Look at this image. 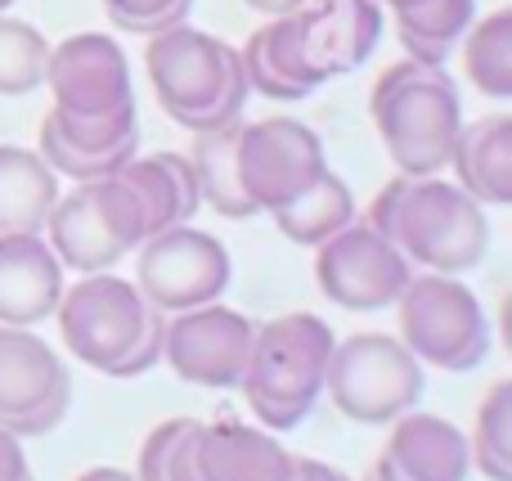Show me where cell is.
<instances>
[{
    "label": "cell",
    "instance_id": "1",
    "mask_svg": "<svg viewBox=\"0 0 512 481\" xmlns=\"http://www.w3.org/2000/svg\"><path fill=\"white\" fill-rule=\"evenodd\" d=\"M369 225L436 275H463L490 252L486 207L441 176H396L373 198Z\"/></svg>",
    "mask_w": 512,
    "mask_h": 481
},
{
    "label": "cell",
    "instance_id": "2",
    "mask_svg": "<svg viewBox=\"0 0 512 481\" xmlns=\"http://www.w3.org/2000/svg\"><path fill=\"white\" fill-rule=\"evenodd\" d=\"M144 68H149L162 113L194 135L239 122L243 104L252 95L239 50L189 23H176L167 32L149 36Z\"/></svg>",
    "mask_w": 512,
    "mask_h": 481
},
{
    "label": "cell",
    "instance_id": "3",
    "mask_svg": "<svg viewBox=\"0 0 512 481\" xmlns=\"http://www.w3.org/2000/svg\"><path fill=\"white\" fill-rule=\"evenodd\" d=\"M369 113L400 176H441L463 126L459 86L432 63H396L373 81Z\"/></svg>",
    "mask_w": 512,
    "mask_h": 481
},
{
    "label": "cell",
    "instance_id": "4",
    "mask_svg": "<svg viewBox=\"0 0 512 481\" xmlns=\"http://www.w3.org/2000/svg\"><path fill=\"white\" fill-rule=\"evenodd\" d=\"M333 356V329L319 315H279L252 329V351L243 365V396L261 428H297L324 396V369Z\"/></svg>",
    "mask_w": 512,
    "mask_h": 481
},
{
    "label": "cell",
    "instance_id": "5",
    "mask_svg": "<svg viewBox=\"0 0 512 481\" xmlns=\"http://www.w3.org/2000/svg\"><path fill=\"white\" fill-rule=\"evenodd\" d=\"M324 392L333 396L337 414L364 428H387L409 414L423 396V360L387 333H355L333 342L324 369Z\"/></svg>",
    "mask_w": 512,
    "mask_h": 481
},
{
    "label": "cell",
    "instance_id": "6",
    "mask_svg": "<svg viewBox=\"0 0 512 481\" xmlns=\"http://www.w3.org/2000/svg\"><path fill=\"white\" fill-rule=\"evenodd\" d=\"M45 234H50L45 243L63 261V270L99 275L144 243V216L135 194L113 171L99 180H77L72 194L54 198L50 216H45Z\"/></svg>",
    "mask_w": 512,
    "mask_h": 481
},
{
    "label": "cell",
    "instance_id": "7",
    "mask_svg": "<svg viewBox=\"0 0 512 481\" xmlns=\"http://www.w3.org/2000/svg\"><path fill=\"white\" fill-rule=\"evenodd\" d=\"M400 342L418 360L468 374L490 356V320L481 311L477 293L454 275H418L400 293Z\"/></svg>",
    "mask_w": 512,
    "mask_h": 481
},
{
    "label": "cell",
    "instance_id": "8",
    "mask_svg": "<svg viewBox=\"0 0 512 481\" xmlns=\"http://www.w3.org/2000/svg\"><path fill=\"white\" fill-rule=\"evenodd\" d=\"M54 315H59L63 347H68L81 365L117 378L122 360L131 356V347L144 333L149 302L140 297L135 284L99 270V275H86L81 284H72L68 293L59 297Z\"/></svg>",
    "mask_w": 512,
    "mask_h": 481
},
{
    "label": "cell",
    "instance_id": "9",
    "mask_svg": "<svg viewBox=\"0 0 512 481\" xmlns=\"http://www.w3.org/2000/svg\"><path fill=\"white\" fill-rule=\"evenodd\" d=\"M234 279V261L207 230L194 225H171L140 243V266L135 288L162 315L194 311V306L221 302V293Z\"/></svg>",
    "mask_w": 512,
    "mask_h": 481
},
{
    "label": "cell",
    "instance_id": "10",
    "mask_svg": "<svg viewBox=\"0 0 512 481\" xmlns=\"http://www.w3.org/2000/svg\"><path fill=\"white\" fill-rule=\"evenodd\" d=\"M315 279L319 293L342 311H387L400 302L414 270L405 252L382 239L369 221H351L333 239L319 243Z\"/></svg>",
    "mask_w": 512,
    "mask_h": 481
},
{
    "label": "cell",
    "instance_id": "11",
    "mask_svg": "<svg viewBox=\"0 0 512 481\" xmlns=\"http://www.w3.org/2000/svg\"><path fill=\"white\" fill-rule=\"evenodd\" d=\"M328 171L324 140L297 117L239 122V180L256 212L292 203Z\"/></svg>",
    "mask_w": 512,
    "mask_h": 481
},
{
    "label": "cell",
    "instance_id": "12",
    "mask_svg": "<svg viewBox=\"0 0 512 481\" xmlns=\"http://www.w3.org/2000/svg\"><path fill=\"white\" fill-rule=\"evenodd\" d=\"M72 405V374L36 333L0 324V428L45 437Z\"/></svg>",
    "mask_w": 512,
    "mask_h": 481
},
{
    "label": "cell",
    "instance_id": "13",
    "mask_svg": "<svg viewBox=\"0 0 512 481\" xmlns=\"http://www.w3.org/2000/svg\"><path fill=\"white\" fill-rule=\"evenodd\" d=\"M252 329L248 315L230 311L221 302L194 306V311L167 315V338H162V360L176 369V378L207 392H230L239 387L243 365L252 351Z\"/></svg>",
    "mask_w": 512,
    "mask_h": 481
},
{
    "label": "cell",
    "instance_id": "14",
    "mask_svg": "<svg viewBox=\"0 0 512 481\" xmlns=\"http://www.w3.org/2000/svg\"><path fill=\"white\" fill-rule=\"evenodd\" d=\"M45 86L54 95V108L77 117H108L135 104L126 54L104 32H77L68 41L50 45Z\"/></svg>",
    "mask_w": 512,
    "mask_h": 481
},
{
    "label": "cell",
    "instance_id": "15",
    "mask_svg": "<svg viewBox=\"0 0 512 481\" xmlns=\"http://www.w3.org/2000/svg\"><path fill=\"white\" fill-rule=\"evenodd\" d=\"M36 153L54 167V176H113L122 162H131L140 153V113H135V104L108 117H77L63 113V108H50L41 122V149Z\"/></svg>",
    "mask_w": 512,
    "mask_h": 481
},
{
    "label": "cell",
    "instance_id": "16",
    "mask_svg": "<svg viewBox=\"0 0 512 481\" xmlns=\"http://www.w3.org/2000/svg\"><path fill=\"white\" fill-rule=\"evenodd\" d=\"M297 18L306 32V50L324 81L364 68L382 41L378 0H306Z\"/></svg>",
    "mask_w": 512,
    "mask_h": 481
},
{
    "label": "cell",
    "instance_id": "17",
    "mask_svg": "<svg viewBox=\"0 0 512 481\" xmlns=\"http://www.w3.org/2000/svg\"><path fill=\"white\" fill-rule=\"evenodd\" d=\"M63 297V261L41 234H0V324L32 329Z\"/></svg>",
    "mask_w": 512,
    "mask_h": 481
},
{
    "label": "cell",
    "instance_id": "18",
    "mask_svg": "<svg viewBox=\"0 0 512 481\" xmlns=\"http://www.w3.org/2000/svg\"><path fill=\"white\" fill-rule=\"evenodd\" d=\"M189 450L198 481H292L297 464V455H288L270 432L243 423H194Z\"/></svg>",
    "mask_w": 512,
    "mask_h": 481
},
{
    "label": "cell",
    "instance_id": "19",
    "mask_svg": "<svg viewBox=\"0 0 512 481\" xmlns=\"http://www.w3.org/2000/svg\"><path fill=\"white\" fill-rule=\"evenodd\" d=\"M243 72H248V90H261L265 99L279 104H297L310 90L324 86L315 59L306 50V32H301L297 14L265 18V27H256L248 45L239 50Z\"/></svg>",
    "mask_w": 512,
    "mask_h": 481
},
{
    "label": "cell",
    "instance_id": "20",
    "mask_svg": "<svg viewBox=\"0 0 512 481\" xmlns=\"http://www.w3.org/2000/svg\"><path fill=\"white\" fill-rule=\"evenodd\" d=\"M382 459L405 481H468L472 473L468 432L441 414H400Z\"/></svg>",
    "mask_w": 512,
    "mask_h": 481
},
{
    "label": "cell",
    "instance_id": "21",
    "mask_svg": "<svg viewBox=\"0 0 512 481\" xmlns=\"http://www.w3.org/2000/svg\"><path fill=\"white\" fill-rule=\"evenodd\" d=\"M454 185L472 194L481 207H508L512 203V117L490 113L477 122L459 126V140L450 153Z\"/></svg>",
    "mask_w": 512,
    "mask_h": 481
},
{
    "label": "cell",
    "instance_id": "22",
    "mask_svg": "<svg viewBox=\"0 0 512 481\" xmlns=\"http://www.w3.org/2000/svg\"><path fill=\"white\" fill-rule=\"evenodd\" d=\"M117 180H122L135 194V203H140L144 239L158 230H171V225H185L189 216L203 207L194 167H189L185 153H153V158L135 153L131 162L117 167Z\"/></svg>",
    "mask_w": 512,
    "mask_h": 481
},
{
    "label": "cell",
    "instance_id": "23",
    "mask_svg": "<svg viewBox=\"0 0 512 481\" xmlns=\"http://www.w3.org/2000/svg\"><path fill=\"white\" fill-rule=\"evenodd\" d=\"M59 198V176L36 149L0 144V234H41Z\"/></svg>",
    "mask_w": 512,
    "mask_h": 481
},
{
    "label": "cell",
    "instance_id": "24",
    "mask_svg": "<svg viewBox=\"0 0 512 481\" xmlns=\"http://www.w3.org/2000/svg\"><path fill=\"white\" fill-rule=\"evenodd\" d=\"M189 167L198 180V198L225 221H248L256 216L252 198L243 194L239 180V122L216 126V131H198L194 149H189Z\"/></svg>",
    "mask_w": 512,
    "mask_h": 481
},
{
    "label": "cell",
    "instance_id": "25",
    "mask_svg": "<svg viewBox=\"0 0 512 481\" xmlns=\"http://www.w3.org/2000/svg\"><path fill=\"white\" fill-rule=\"evenodd\" d=\"M270 216L288 243H297V248H319L324 239H333L337 230H346V225L355 221V194L337 171H324L315 185L301 189L292 203L274 207Z\"/></svg>",
    "mask_w": 512,
    "mask_h": 481
},
{
    "label": "cell",
    "instance_id": "26",
    "mask_svg": "<svg viewBox=\"0 0 512 481\" xmlns=\"http://www.w3.org/2000/svg\"><path fill=\"white\" fill-rule=\"evenodd\" d=\"M472 18H477V0H418L409 9H396V36L414 63L445 68Z\"/></svg>",
    "mask_w": 512,
    "mask_h": 481
},
{
    "label": "cell",
    "instance_id": "27",
    "mask_svg": "<svg viewBox=\"0 0 512 481\" xmlns=\"http://www.w3.org/2000/svg\"><path fill=\"white\" fill-rule=\"evenodd\" d=\"M463 72L486 99H512V9L472 18L463 32Z\"/></svg>",
    "mask_w": 512,
    "mask_h": 481
},
{
    "label": "cell",
    "instance_id": "28",
    "mask_svg": "<svg viewBox=\"0 0 512 481\" xmlns=\"http://www.w3.org/2000/svg\"><path fill=\"white\" fill-rule=\"evenodd\" d=\"M468 459L481 477L512 481V383H495L477 410V432L468 437Z\"/></svg>",
    "mask_w": 512,
    "mask_h": 481
},
{
    "label": "cell",
    "instance_id": "29",
    "mask_svg": "<svg viewBox=\"0 0 512 481\" xmlns=\"http://www.w3.org/2000/svg\"><path fill=\"white\" fill-rule=\"evenodd\" d=\"M45 63H50V41L23 18L0 14V95L18 99L41 90Z\"/></svg>",
    "mask_w": 512,
    "mask_h": 481
},
{
    "label": "cell",
    "instance_id": "30",
    "mask_svg": "<svg viewBox=\"0 0 512 481\" xmlns=\"http://www.w3.org/2000/svg\"><path fill=\"white\" fill-rule=\"evenodd\" d=\"M194 0H104V14L126 36H158L176 23H189Z\"/></svg>",
    "mask_w": 512,
    "mask_h": 481
},
{
    "label": "cell",
    "instance_id": "31",
    "mask_svg": "<svg viewBox=\"0 0 512 481\" xmlns=\"http://www.w3.org/2000/svg\"><path fill=\"white\" fill-rule=\"evenodd\" d=\"M189 419H167L144 437L140 446V459H135V481H167V455H171V441L180 437Z\"/></svg>",
    "mask_w": 512,
    "mask_h": 481
},
{
    "label": "cell",
    "instance_id": "32",
    "mask_svg": "<svg viewBox=\"0 0 512 481\" xmlns=\"http://www.w3.org/2000/svg\"><path fill=\"white\" fill-rule=\"evenodd\" d=\"M162 338H167V315L153 311V306H149V320H144V333H140V342L131 347V356L122 360L117 378H140V374H149L153 365H162Z\"/></svg>",
    "mask_w": 512,
    "mask_h": 481
},
{
    "label": "cell",
    "instance_id": "33",
    "mask_svg": "<svg viewBox=\"0 0 512 481\" xmlns=\"http://www.w3.org/2000/svg\"><path fill=\"white\" fill-rule=\"evenodd\" d=\"M0 481H27V455L14 432L0 428Z\"/></svg>",
    "mask_w": 512,
    "mask_h": 481
},
{
    "label": "cell",
    "instance_id": "34",
    "mask_svg": "<svg viewBox=\"0 0 512 481\" xmlns=\"http://www.w3.org/2000/svg\"><path fill=\"white\" fill-rule=\"evenodd\" d=\"M292 481H351V477L319 464V459H297V464H292Z\"/></svg>",
    "mask_w": 512,
    "mask_h": 481
},
{
    "label": "cell",
    "instance_id": "35",
    "mask_svg": "<svg viewBox=\"0 0 512 481\" xmlns=\"http://www.w3.org/2000/svg\"><path fill=\"white\" fill-rule=\"evenodd\" d=\"M248 9H256L261 18H279V14H297L306 0H243Z\"/></svg>",
    "mask_w": 512,
    "mask_h": 481
},
{
    "label": "cell",
    "instance_id": "36",
    "mask_svg": "<svg viewBox=\"0 0 512 481\" xmlns=\"http://www.w3.org/2000/svg\"><path fill=\"white\" fill-rule=\"evenodd\" d=\"M77 481H135V473H122V468H90Z\"/></svg>",
    "mask_w": 512,
    "mask_h": 481
},
{
    "label": "cell",
    "instance_id": "37",
    "mask_svg": "<svg viewBox=\"0 0 512 481\" xmlns=\"http://www.w3.org/2000/svg\"><path fill=\"white\" fill-rule=\"evenodd\" d=\"M364 481H405V477H400V473H396V468H391V464H387V459H378V464H373V468H369V477H364Z\"/></svg>",
    "mask_w": 512,
    "mask_h": 481
},
{
    "label": "cell",
    "instance_id": "38",
    "mask_svg": "<svg viewBox=\"0 0 512 481\" xmlns=\"http://www.w3.org/2000/svg\"><path fill=\"white\" fill-rule=\"evenodd\" d=\"M382 9H391V14H396V9H409V5H418V0H378Z\"/></svg>",
    "mask_w": 512,
    "mask_h": 481
},
{
    "label": "cell",
    "instance_id": "39",
    "mask_svg": "<svg viewBox=\"0 0 512 481\" xmlns=\"http://www.w3.org/2000/svg\"><path fill=\"white\" fill-rule=\"evenodd\" d=\"M9 5H14V0H0V14H5V9H9Z\"/></svg>",
    "mask_w": 512,
    "mask_h": 481
}]
</instances>
